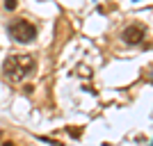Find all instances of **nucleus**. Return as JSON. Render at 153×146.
Here are the masks:
<instances>
[{
  "label": "nucleus",
  "mask_w": 153,
  "mask_h": 146,
  "mask_svg": "<svg viewBox=\"0 0 153 146\" xmlns=\"http://www.w3.org/2000/svg\"><path fill=\"white\" fill-rule=\"evenodd\" d=\"M9 34H12V39H16L19 44H30V41H34V37H37V27H34V23H30V21L19 19L9 25Z\"/></svg>",
  "instance_id": "2"
},
{
  "label": "nucleus",
  "mask_w": 153,
  "mask_h": 146,
  "mask_svg": "<svg viewBox=\"0 0 153 146\" xmlns=\"http://www.w3.org/2000/svg\"><path fill=\"white\" fill-rule=\"evenodd\" d=\"M34 71V57L27 55V53H16V55H9L2 64V73H5L9 80H23V76Z\"/></svg>",
  "instance_id": "1"
},
{
  "label": "nucleus",
  "mask_w": 153,
  "mask_h": 146,
  "mask_svg": "<svg viewBox=\"0 0 153 146\" xmlns=\"http://www.w3.org/2000/svg\"><path fill=\"white\" fill-rule=\"evenodd\" d=\"M144 37H146V27L140 25V23H135V25H128L126 30L121 32V39H123V44L128 46H137L144 41Z\"/></svg>",
  "instance_id": "3"
},
{
  "label": "nucleus",
  "mask_w": 153,
  "mask_h": 146,
  "mask_svg": "<svg viewBox=\"0 0 153 146\" xmlns=\"http://www.w3.org/2000/svg\"><path fill=\"white\" fill-rule=\"evenodd\" d=\"M2 146H16V144H14V142H5Z\"/></svg>",
  "instance_id": "6"
},
{
  "label": "nucleus",
  "mask_w": 153,
  "mask_h": 146,
  "mask_svg": "<svg viewBox=\"0 0 153 146\" xmlns=\"http://www.w3.org/2000/svg\"><path fill=\"white\" fill-rule=\"evenodd\" d=\"M2 5H5V9H7V12H14V9L19 7V0H5Z\"/></svg>",
  "instance_id": "4"
},
{
  "label": "nucleus",
  "mask_w": 153,
  "mask_h": 146,
  "mask_svg": "<svg viewBox=\"0 0 153 146\" xmlns=\"http://www.w3.org/2000/svg\"><path fill=\"white\" fill-rule=\"evenodd\" d=\"M66 133H69L71 137H76V139H78V137L82 135V130H78V128H73V130H71V128H66Z\"/></svg>",
  "instance_id": "5"
}]
</instances>
